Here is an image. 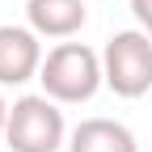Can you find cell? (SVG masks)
<instances>
[{
  "label": "cell",
  "instance_id": "1",
  "mask_svg": "<svg viewBox=\"0 0 152 152\" xmlns=\"http://www.w3.org/2000/svg\"><path fill=\"white\" fill-rule=\"evenodd\" d=\"M38 80H42V93H47L51 102L80 106V102H89L93 93L106 85L102 55L93 51V47H85V42H59V47L47 51Z\"/></svg>",
  "mask_w": 152,
  "mask_h": 152
},
{
  "label": "cell",
  "instance_id": "2",
  "mask_svg": "<svg viewBox=\"0 0 152 152\" xmlns=\"http://www.w3.org/2000/svg\"><path fill=\"white\" fill-rule=\"evenodd\" d=\"M68 140V123L59 102H51L47 93H26L9 106V127L4 144L13 152H59Z\"/></svg>",
  "mask_w": 152,
  "mask_h": 152
},
{
  "label": "cell",
  "instance_id": "3",
  "mask_svg": "<svg viewBox=\"0 0 152 152\" xmlns=\"http://www.w3.org/2000/svg\"><path fill=\"white\" fill-rule=\"evenodd\" d=\"M102 72L118 97H144L152 89V34L118 30L102 51Z\"/></svg>",
  "mask_w": 152,
  "mask_h": 152
},
{
  "label": "cell",
  "instance_id": "4",
  "mask_svg": "<svg viewBox=\"0 0 152 152\" xmlns=\"http://www.w3.org/2000/svg\"><path fill=\"white\" fill-rule=\"evenodd\" d=\"M42 42L30 26H0V85H26L42 72Z\"/></svg>",
  "mask_w": 152,
  "mask_h": 152
},
{
  "label": "cell",
  "instance_id": "5",
  "mask_svg": "<svg viewBox=\"0 0 152 152\" xmlns=\"http://www.w3.org/2000/svg\"><path fill=\"white\" fill-rule=\"evenodd\" d=\"M85 17V0H26V21L38 38H72Z\"/></svg>",
  "mask_w": 152,
  "mask_h": 152
},
{
  "label": "cell",
  "instance_id": "6",
  "mask_svg": "<svg viewBox=\"0 0 152 152\" xmlns=\"http://www.w3.org/2000/svg\"><path fill=\"white\" fill-rule=\"evenodd\" d=\"M68 152H140V144L118 118H85L68 135Z\"/></svg>",
  "mask_w": 152,
  "mask_h": 152
},
{
  "label": "cell",
  "instance_id": "7",
  "mask_svg": "<svg viewBox=\"0 0 152 152\" xmlns=\"http://www.w3.org/2000/svg\"><path fill=\"white\" fill-rule=\"evenodd\" d=\"M131 13L140 26H152V0H131Z\"/></svg>",
  "mask_w": 152,
  "mask_h": 152
},
{
  "label": "cell",
  "instance_id": "8",
  "mask_svg": "<svg viewBox=\"0 0 152 152\" xmlns=\"http://www.w3.org/2000/svg\"><path fill=\"white\" fill-rule=\"evenodd\" d=\"M4 127H9V102H4V93H0V135H4Z\"/></svg>",
  "mask_w": 152,
  "mask_h": 152
},
{
  "label": "cell",
  "instance_id": "9",
  "mask_svg": "<svg viewBox=\"0 0 152 152\" xmlns=\"http://www.w3.org/2000/svg\"><path fill=\"white\" fill-rule=\"evenodd\" d=\"M144 30H148V34H152V26H144Z\"/></svg>",
  "mask_w": 152,
  "mask_h": 152
}]
</instances>
